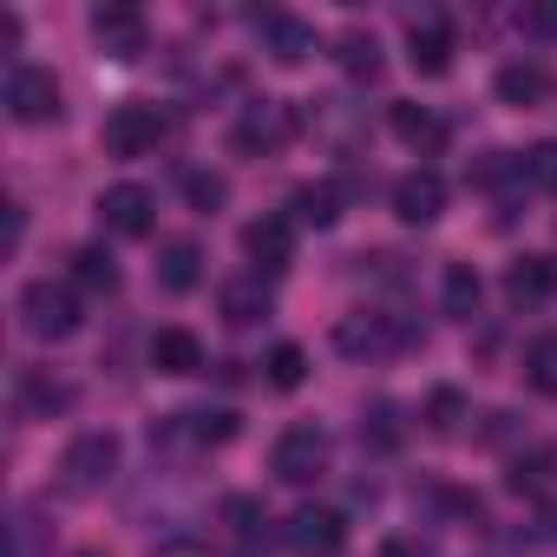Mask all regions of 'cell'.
Segmentation results:
<instances>
[{"instance_id":"13","label":"cell","mask_w":557,"mask_h":557,"mask_svg":"<svg viewBox=\"0 0 557 557\" xmlns=\"http://www.w3.org/2000/svg\"><path fill=\"white\" fill-rule=\"evenodd\" d=\"M440 210H446V177H440V171L420 164V171H407V177L394 184V216H400V223H433Z\"/></svg>"},{"instance_id":"3","label":"cell","mask_w":557,"mask_h":557,"mask_svg":"<svg viewBox=\"0 0 557 557\" xmlns=\"http://www.w3.org/2000/svg\"><path fill=\"white\" fill-rule=\"evenodd\" d=\"M413 342V329L400 322V315H381V309H361V315H342L335 322V348L348 355V361H387V355H400Z\"/></svg>"},{"instance_id":"11","label":"cell","mask_w":557,"mask_h":557,"mask_svg":"<svg viewBox=\"0 0 557 557\" xmlns=\"http://www.w3.org/2000/svg\"><path fill=\"white\" fill-rule=\"evenodd\" d=\"M99 216H106L112 236H151V223H158V197H151L145 184H112V190L99 197Z\"/></svg>"},{"instance_id":"14","label":"cell","mask_w":557,"mask_h":557,"mask_svg":"<svg viewBox=\"0 0 557 557\" xmlns=\"http://www.w3.org/2000/svg\"><path fill=\"white\" fill-rule=\"evenodd\" d=\"M557 296V262L550 256H518L511 269H505V302L511 309H537V302H550Z\"/></svg>"},{"instance_id":"21","label":"cell","mask_w":557,"mask_h":557,"mask_svg":"<svg viewBox=\"0 0 557 557\" xmlns=\"http://www.w3.org/2000/svg\"><path fill=\"white\" fill-rule=\"evenodd\" d=\"M73 283L92 289V296H112V289H119V262H112L106 243H79V249H73Z\"/></svg>"},{"instance_id":"39","label":"cell","mask_w":557,"mask_h":557,"mask_svg":"<svg viewBox=\"0 0 557 557\" xmlns=\"http://www.w3.org/2000/svg\"><path fill=\"white\" fill-rule=\"evenodd\" d=\"M73 557H106V550H73Z\"/></svg>"},{"instance_id":"36","label":"cell","mask_w":557,"mask_h":557,"mask_svg":"<svg viewBox=\"0 0 557 557\" xmlns=\"http://www.w3.org/2000/svg\"><path fill=\"white\" fill-rule=\"evenodd\" d=\"M21 236H27V210L8 203V249H21Z\"/></svg>"},{"instance_id":"15","label":"cell","mask_w":557,"mask_h":557,"mask_svg":"<svg viewBox=\"0 0 557 557\" xmlns=\"http://www.w3.org/2000/svg\"><path fill=\"white\" fill-rule=\"evenodd\" d=\"M269 309H275V296H269L262 275H236V283L216 289V315H223L230 329H249V322H262Z\"/></svg>"},{"instance_id":"6","label":"cell","mask_w":557,"mask_h":557,"mask_svg":"<svg viewBox=\"0 0 557 557\" xmlns=\"http://www.w3.org/2000/svg\"><path fill=\"white\" fill-rule=\"evenodd\" d=\"M269 472L283 479V485H315L322 472H329V433L322 426H289L283 440H275V453H269Z\"/></svg>"},{"instance_id":"27","label":"cell","mask_w":557,"mask_h":557,"mask_svg":"<svg viewBox=\"0 0 557 557\" xmlns=\"http://www.w3.org/2000/svg\"><path fill=\"white\" fill-rule=\"evenodd\" d=\"M524 381H531L537 394H557V335H537V342L524 348Z\"/></svg>"},{"instance_id":"12","label":"cell","mask_w":557,"mask_h":557,"mask_svg":"<svg viewBox=\"0 0 557 557\" xmlns=\"http://www.w3.org/2000/svg\"><path fill=\"white\" fill-rule=\"evenodd\" d=\"M256 34H262V53L275 60V66H302L322 40H315V27L309 21H296V14H262L256 21Z\"/></svg>"},{"instance_id":"10","label":"cell","mask_w":557,"mask_h":557,"mask_svg":"<svg viewBox=\"0 0 557 557\" xmlns=\"http://www.w3.org/2000/svg\"><path fill=\"white\" fill-rule=\"evenodd\" d=\"M289 550L296 557H335L342 544H348V518L342 511H329V505H302L296 518H289Z\"/></svg>"},{"instance_id":"35","label":"cell","mask_w":557,"mask_h":557,"mask_svg":"<svg viewBox=\"0 0 557 557\" xmlns=\"http://www.w3.org/2000/svg\"><path fill=\"white\" fill-rule=\"evenodd\" d=\"M524 34L557 40V0H531V8H524Z\"/></svg>"},{"instance_id":"1","label":"cell","mask_w":557,"mask_h":557,"mask_svg":"<svg viewBox=\"0 0 557 557\" xmlns=\"http://www.w3.org/2000/svg\"><path fill=\"white\" fill-rule=\"evenodd\" d=\"M119 459H125L119 433H79V440L60 453V485H66L73 498H92V492H106V485L119 479Z\"/></svg>"},{"instance_id":"25","label":"cell","mask_w":557,"mask_h":557,"mask_svg":"<svg viewBox=\"0 0 557 557\" xmlns=\"http://www.w3.org/2000/svg\"><path fill=\"white\" fill-rule=\"evenodd\" d=\"M262 368H269V387H275V394H296V387L309 381V355H302L296 342L269 348V361H262Z\"/></svg>"},{"instance_id":"26","label":"cell","mask_w":557,"mask_h":557,"mask_svg":"<svg viewBox=\"0 0 557 557\" xmlns=\"http://www.w3.org/2000/svg\"><path fill=\"white\" fill-rule=\"evenodd\" d=\"M184 433L197 446H230L236 440V413L230 407H197V413H184Z\"/></svg>"},{"instance_id":"22","label":"cell","mask_w":557,"mask_h":557,"mask_svg":"<svg viewBox=\"0 0 557 557\" xmlns=\"http://www.w3.org/2000/svg\"><path fill=\"white\" fill-rule=\"evenodd\" d=\"M289 210H296V223H315V230H329L335 216H342V184H302L296 197H289Z\"/></svg>"},{"instance_id":"33","label":"cell","mask_w":557,"mask_h":557,"mask_svg":"<svg viewBox=\"0 0 557 557\" xmlns=\"http://www.w3.org/2000/svg\"><path fill=\"white\" fill-rule=\"evenodd\" d=\"M315 125H322V132H329L335 145H348L361 119H355V106H348V99H322V106H315Z\"/></svg>"},{"instance_id":"24","label":"cell","mask_w":557,"mask_h":557,"mask_svg":"<svg viewBox=\"0 0 557 557\" xmlns=\"http://www.w3.org/2000/svg\"><path fill=\"white\" fill-rule=\"evenodd\" d=\"M387 125H394V138H407V145H420V151H433V145L446 138V132H440V119H433L426 106H407V99L387 112Z\"/></svg>"},{"instance_id":"38","label":"cell","mask_w":557,"mask_h":557,"mask_svg":"<svg viewBox=\"0 0 557 557\" xmlns=\"http://www.w3.org/2000/svg\"><path fill=\"white\" fill-rule=\"evenodd\" d=\"M151 557H210L203 544H164V550H151Z\"/></svg>"},{"instance_id":"37","label":"cell","mask_w":557,"mask_h":557,"mask_svg":"<svg viewBox=\"0 0 557 557\" xmlns=\"http://www.w3.org/2000/svg\"><path fill=\"white\" fill-rule=\"evenodd\" d=\"M374 557H426V550H420V544H413V537H387V544H381V550H374Z\"/></svg>"},{"instance_id":"19","label":"cell","mask_w":557,"mask_h":557,"mask_svg":"<svg viewBox=\"0 0 557 557\" xmlns=\"http://www.w3.org/2000/svg\"><path fill=\"white\" fill-rule=\"evenodd\" d=\"M440 302L453 322H472L479 302H485V283H479V269L472 262H446V283H440Z\"/></svg>"},{"instance_id":"18","label":"cell","mask_w":557,"mask_h":557,"mask_svg":"<svg viewBox=\"0 0 557 557\" xmlns=\"http://www.w3.org/2000/svg\"><path fill=\"white\" fill-rule=\"evenodd\" d=\"M197 275H203V249H197L190 236H171V243L158 249V283H164L171 296H190Z\"/></svg>"},{"instance_id":"7","label":"cell","mask_w":557,"mask_h":557,"mask_svg":"<svg viewBox=\"0 0 557 557\" xmlns=\"http://www.w3.org/2000/svg\"><path fill=\"white\" fill-rule=\"evenodd\" d=\"M407 66L420 79H446L453 73V27H446L440 8H426V14L407 21Z\"/></svg>"},{"instance_id":"34","label":"cell","mask_w":557,"mask_h":557,"mask_svg":"<svg viewBox=\"0 0 557 557\" xmlns=\"http://www.w3.org/2000/svg\"><path fill=\"white\" fill-rule=\"evenodd\" d=\"M223 518H230V531H236L243 544H249V537H262V505H256V498L230 492V498H223Z\"/></svg>"},{"instance_id":"2","label":"cell","mask_w":557,"mask_h":557,"mask_svg":"<svg viewBox=\"0 0 557 557\" xmlns=\"http://www.w3.org/2000/svg\"><path fill=\"white\" fill-rule=\"evenodd\" d=\"M296 106H283V99H256V106H243V119L230 125V151L236 158H269V151H283L289 138H296Z\"/></svg>"},{"instance_id":"23","label":"cell","mask_w":557,"mask_h":557,"mask_svg":"<svg viewBox=\"0 0 557 557\" xmlns=\"http://www.w3.org/2000/svg\"><path fill=\"white\" fill-rule=\"evenodd\" d=\"M335 60H342V73H355V79H381V40L361 34V27H348V34L335 40Z\"/></svg>"},{"instance_id":"4","label":"cell","mask_w":557,"mask_h":557,"mask_svg":"<svg viewBox=\"0 0 557 557\" xmlns=\"http://www.w3.org/2000/svg\"><path fill=\"white\" fill-rule=\"evenodd\" d=\"M79 296L73 289H60V283H27L21 289V329L34 335V342H66V335H79Z\"/></svg>"},{"instance_id":"32","label":"cell","mask_w":557,"mask_h":557,"mask_svg":"<svg viewBox=\"0 0 557 557\" xmlns=\"http://www.w3.org/2000/svg\"><path fill=\"white\" fill-rule=\"evenodd\" d=\"M60 407H73V387H60V381H27L21 387V413H60Z\"/></svg>"},{"instance_id":"16","label":"cell","mask_w":557,"mask_h":557,"mask_svg":"<svg viewBox=\"0 0 557 557\" xmlns=\"http://www.w3.org/2000/svg\"><path fill=\"white\" fill-rule=\"evenodd\" d=\"M289 249H296L289 216H256V223L243 230V256H249L256 269H283V262H289Z\"/></svg>"},{"instance_id":"9","label":"cell","mask_w":557,"mask_h":557,"mask_svg":"<svg viewBox=\"0 0 557 557\" xmlns=\"http://www.w3.org/2000/svg\"><path fill=\"white\" fill-rule=\"evenodd\" d=\"M92 40L112 60H138L151 47V27H145V14L132 8V0H106V8H92Z\"/></svg>"},{"instance_id":"5","label":"cell","mask_w":557,"mask_h":557,"mask_svg":"<svg viewBox=\"0 0 557 557\" xmlns=\"http://www.w3.org/2000/svg\"><path fill=\"white\" fill-rule=\"evenodd\" d=\"M158 138H164V112L145 106V99L112 106L106 125H99V145H106L112 158H145V151H158Z\"/></svg>"},{"instance_id":"17","label":"cell","mask_w":557,"mask_h":557,"mask_svg":"<svg viewBox=\"0 0 557 557\" xmlns=\"http://www.w3.org/2000/svg\"><path fill=\"white\" fill-rule=\"evenodd\" d=\"M151 368L171 374V381H184V374L203 368V342H197L190 329H158V335H151Z\"/></svg>"},{"instance_id":"20","label":"cell","mask_w":557,"mask_h":557,"mask_svg":"<svg viewBox=\"0 0 557 557\" xmlns=\"http://www.w3.org/2000/svg\"><path fill=\"white\" fill-rule=\"evenodd\" d=\"M544 66L537 60H511V66H498V79H492V92H498V106H537L544 99Z\"/></svg>"},{"instance_id":"28","label":"cell","mask_w":557,"mask_h":557,"mask_svg":"<svg viewBox=\"0 0 557 557\" xmlns=\"http://www.w3.org/2000/svg\"><path fill=\"white\" fill-rule=\"evenodd\" d=\"M459 420H466V394L459 387H433L426 394V426L433 433H459Z\"/></svg>"},{"instance_id":"31","label":"cell","mask_w":557,"mask_h":557,"mask_svg":"<svg viewBox=\"0 0 557 557\" xmlns=\"http://www.w3.org/2000/svg\"><path fill=\"white\" fill-rule=\"evenodd\" d=\"M184 197H190V210H203V216H210V210H223L230 184H223L216 171H190V177H184Z\"/></svg>"},{"instance_id":"8","label":"cell","mask_w":557,"mask_h":557,"mask_svg":"<svg viewBox=\"0 0 557 557\" xmlns=\"http://www.w3.org/2000/svg\"><path fill=\"white\" fill-rule=\"evenodd\" d=\"M8 112H14V125H53L60 119V79L47 66H14L8 73Z\"/></svg>"},{"instance_id":"30","label":"cell","mask_w":557,"mask_h":557,"mask_svg":"<svg viewBox=\"0 0 557 557\" xmlns=\"http://www.w3.org/2000/svg\"><path fill=\"white\" fill-rule=\"evenodd\" d=\"M518 171H524V184H537L544 197H557V138H544V145H531Z\"/></svg>"},{"instance_id":"29","label":"cell","mask_w":557,"mask_h":557,"mask_svg":"<svg viewBox=\"0 0 557 557\" xmlns=\"http://www.w3.org/2000/svg\"><path fill=\"white\" fill-rule=\"evenodd\" d=\"M505 485H511V492H524V498H531V492H544V485H550V453H518V459H511V472H505Z\"/></svg>"}]
</instances>
